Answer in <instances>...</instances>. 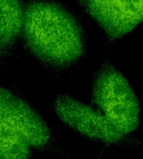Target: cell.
I'll list each match as a JSON object with an SVG mask.
<instances>
[{"label": "cell", "instance_id": "obj_7", "mask_svg": "<svg viewBox=\"0 0 143 159\" xmlns=\"http://www.w3.org/2000/svg\"><path fill=\"white\" fill-rule=\"evenodd\" d=\"M32 151L23 139L0 122V159H31Z\"/></svg>", "mask_w": 143, "mask_h": 159}, {"label": "cell", "instance_id": "obj_6", "mask_svg": "<svg viewBox=\"0 0 143 159\" xmlns=\"http://www.w3.org/2000/svg\"><path fill=\"white\" fill-rule=\"evenodd\" d=\"M23 12L21 0H0V66L9 59L21 34Z\"/></svg>", "mask_w": 143, "mask_h": 159}, {"label": "cell", "instance_id": "obj_2", "mask_svg": "<svg viewBox=\"0 0 143 159\" xmlns=\"http://www.w3.org/2000/svg\"><path fill=\"white\" fill-rule=\"evenodd\" d=\"M90 96L98 111L124 132L136 130L141 122L140 101L131 85L110 59L95 72Z\"/></svg>", "mask_w": 143, "mask_h": 159}, {"label": "cell", "instance_id": "obj_5", "mask_svg": "<svg viewBox=\"0 0 143 159\" xmlns=\"http://www.w3.org/2000/svg\"><path fill=\"white\" fill-rule=\"evenodd\" d=\"M80 4L112 41L126 36L143 21V0H80Z\"/></svg>", "mask_w": 143, "mask_h": 159}, {"label": "cell", "instance_id": "obj_3", "mask_svg": "<svg viewBox=\"0 0 143 159\" xmlns=\"http://www.w3.org/2000/svg\"><path fill=\"white\" fill-rule=\"evenodd\" d=\"M56 116L80 135L104 144H114L137 150L143 156V143L131 138L98 110L87 106L76 98L61 94L52 102Z\"/></svg>", "mask_w": 143, "mask_h": 159}, {"label": "cell", "instance_id": "obj_1", "mask_svg": "<svg viewBox=\"0 0 143 159\" xmlns=\"http://www.w3.org/2000/svg\"><path fill=\"white\" fill-rule=\"evenodd\" d=\"M20 37L31 55L55 71L75 65L86 53L87 34L82 22L53 0L24 3Z\"/></svg>", "mask_w": 143, "mask_h": 159}, {"label": "cell", "instance_id": "obj_4", "mask_svg": "<svg viewBox=\"0 0 143 159\" xmlns=\"http://www.w3.org/2000/svg\"><path fill=\"white\" fill-rule=\"evenodd\" d=\"M0 122L23 139L33 150L50 153L62 159L68 157L41 115L28 102L3 87H0Z\"/></svg>", "mask_w": 143, "mask_h": 159}]
</instances>
